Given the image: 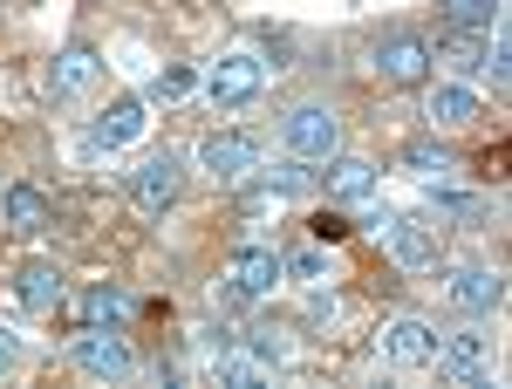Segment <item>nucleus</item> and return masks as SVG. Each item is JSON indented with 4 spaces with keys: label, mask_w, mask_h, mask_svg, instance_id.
<instances>
[{
    "label": "nucleus",
    "mask_w": 512,
    "mask_h": 389,
    "mask_svg": "<svg viewBox=\"0 0 512 389\" xmlns=\"http://www.w3.org/2000/svg\"><path fill=\"white\" fill-rule=\"evenodd\" d=\"M403 171H410V178H444V171H451V151L431 144V137H417V144H403Z\"/></svg>",
    "instance_id": "19"
},
{
    "label": "nucleus",
    "mask_w": 512,
    "mask_h": 389,
    "mask_svg": "<svg viewBox=\"0 0 512 389\" xmlns=\"http://www.w3.org/2000/svg\"><path fill=\"white\" fill-rule=\"evenodd\" d=\"M151 130V117H144V96H117L103 117L89 123V137H82V151L89 157H110V151H130L137 137Z\"/></svg>",
    "instance_id": "3"
},
{
    "label": "nucleus",
    "mask_w": 512,
    "mask_h": 389,
    "mask_svg": "<svg viewBox=\"0 0 512 389\" xmlns=\"http://www.w3.org/2000/svg\"><path fill=\"white\" fill-rule=\"evenodd\" d=\"M0 205H7V226H14V233H41V226L55 219V205H48L35 185H7V198H0Z\"/></svg>",
    "instance_id": "17"
},
{
    "label": "nucleus",
    "mask_w": 512,
    "mask_h": 389,
    "mask_svg": "<svg viewBox=\"0 0 512 389\" xmlns=\"http://www.w3.org/2000/svg\"><path fill=\"white\" fill-rule=\"evenodd\" d=\"M280 144L294 157H321V164H328V157L342 151V117L321 110V103H301V110L280 117Z\"/></svg>",
    "instance_id": "2"
},
{
    "label": "nucleus",
    "mask_w": 512,
    "mask_h": 389,
    "mask_svg": "<svg viewBox=\"0 0 512 389\" xmlns=\"http://www.w3.org/2000/svg\"><path fill=\"white\" fill-rule=\"evenodd\" d=\"M444 294H451L465 314H492L499 301H506V273H499V267H478V260H472V267H451Z\"/></svg>",
    "instance_id": "10"
},
{
    "label": "nucleus",
    "mask_w": 512,
    "mask_h": 389,
    "mask_svg": "<svg viewBox=\"0 0 512 389\" xmlns=\"http://www.w3.org/2000/svg\"><path fill=\"white\" fill-rule=\"evenodd\" d=\"M342 233H349V226H342L335 212H321V219H315V239H342Z\"/></svg>",
    "instance_id": "28"
},
{
    "label": "nucleus",
    "mask_w": 512,
    "mask_h": 389,
    "mask_svg": "<svg viewBox=\"0 0 512 389\" xmlns=\"http://www.w3.org/2000/svg\"><path fill=\"white\" fill-rule=\"evenodd\" d=\"M287 273H294V280H321V253H315V246H301V253L287 260Z\"/></svg>",
    "instance_id": "26"
},
{
    "label": "nucleus",
    "mask_w": 512,
    "mask_h": 389,
    "mask_svg": "<svg viewBox=\"0 0 512 389\" xmlns=\"http://www.w3.org/2000/svg\"><path fill=\"white\" fill-rule=\"evenodd\" d=\"M69 362H76L82 376H96V383H123V376L137 369V355H130V342H123L117 328H89V335H76Z\"/></svg>",
    "instance_id": "4"
},
{
    "label": "nucleus",
    "mask_w": 512,
    "mask_h": 389,
    "mask_svg": "<svg viewBox=\"0 0 512 389\" xmlns=\"http://www.w3.org/2000/svg\"><path fill=\"white\" fill-rule=\"evenodd\" d=\"M383 246L403 273H431L437 267V226L424 219H383Z\"/></svg>",
    "instance_id": "7"
},
{
    "label": "nucleus",
    "mask_w": 512,
    "mask_h": 389,
    "mask_svg": "<svg viewBox=\"0 0 512 389\" xmlns=\"http://www.w3.org/2000/svg\"><path fill=\"white\" fill-rule=\"evenodd\" d=\"M444 55H451V69H465V76L485 69V41H478V35H451V41H444Z\"/></svg>",
    "instance_id": "21"
},
{
    "label": "nucleus",
    "mask_w": 512,
    "mask_h": 389,
    "mask_svg": "<svg viewBox=\"0 0 512 389\" xmlns=\"http://www.w3.org/2000/svg\"><path fill=\"white\" fill-rule=\"evenodd\" d=\"M376 192V164L369 157H328V198H369Z\"/></svg>",
    "instance_id": "16"
},
{
    "label": "nucleus",
    "mask_w": 512,
    "mask_h": 389,
    "mask_svg": "<svg viewBox=\"0 0 512 389\" xmlns=\"http://www.w3.org/2000/svg\"><path fill=\"white\" fill-rule=\"evenodd\" d=\"M431 349H437V328H424L417 314H403V321L383 328V355L396 369H431Z\"/></svg>",
    "instance_id": "13"
},
{
    "label": "nucleus",
    "mask_w": 512,
    "mask_h": 389,
    "mask_svg": "<svg viewBox=\"0 0 512 389\" xmlns=\"http://www.w3.org/2000/svg\"><path fill=\"white\" fill-rule=\"evenodd\" d=\"M267 362L260 355H219V383H260Z\"/></svg>",
    "instance_id": "23"
},
{
    "label": "nucleus",
    "mask_w": 512,
    "mask_h": 389,
    "mask_svg": "<svg viewBox=\"0 0 512 389\" xmlns=\"http://www.w3.org/2000/svg\"><path fill=\"white\" fill-rule=\"evenodd\" d=\"M424 117H431V130H465V123L478 117V96H472V89H458V82H444V89H431Z\"/></svg>",
    "instance_id": "15"
},
{
    "label": "nucleus",
    "mask_w": 512,
    "mask_h": 389,
    "mask_svg": "<svg viewBox=\"0 0 512 389\" xmlns=\"http://www.w3.org/2000/svg\"><path fill=\"white\" fill-rule=\"evenodd\" d=\"M14 294H21V308H28V314L62 308V273L48 267V260H35V267H21V273H14Z\"/></svg>",
    "instance_id": "14"
},
{
    "label": "nucleus",
    "mask_w": 512,
    "mask_h": 389,
    "mask_svg": "<svg viewBox=\"0 0 512 389\" xmlns=\"http://www.w3.org/2000/svg\"><path fill=\"white\" fill-rule=\"evenodd\" d=\"M485 335H472V328H451V335H437V349H431V369L437 376H451V383H478L485 376Z\"/></svg>",
    "instance_id": "9"
},
{
    "label": "nucleus",
    "mask_w": 512,
    "mask_h": 389,
    "mask_svg": "<svg viewBox=\"0 0 512 389\" xmlns=\"http://www.w3.org/2000/svg\"><path fill=\"white\" fill-rule=\"evenodd\" d=\"M178 192H185V157L178 151H151L130 171V198H137V212H151V219H164V212L178 205Z\"/></svg>",
    "instance_id": "1"
},
{
    "label": "nucleus",
    "mask_w": 512,
    "mask_h": 389,
    "mask_svg": "<svg viewBox=\"0 0 512 389\" xmlns=\"http://www.w3.org/2000/svg\"><path fill=\"white\" fill-rule=\"evenodd\" d=\"M260 76H267V62L260 55H219L212 62V76H205V96L219 103V110H233V103H246V96H260Z\"/></svg>",
    "instance_id": "6"
},
{
    "label": "nucleus",
    "mask_w": 512,
    "mask_h": 389,
    "mask_svg": "<svg viewBox=\"0 0 512 389\" xmlns=\"http://www.w3.org/2000/svg\"><path fill=\"white\" fill-rule=\"evenodd\" d=\"M280 273H287V260H280L274 246H239L233 267H226V294L233 301H267L280 287Z\"/></svg>",
    "instance_id": "5"
},
{
    "label": "nucleus",
    "mask_w": 512,
    "mask_h": 389,
    "mask_svg": "<svg viewBox=\"0 0 512 389\" xmlns=\"http://www.w3.org/2000/svg\"><path fill=\"white\" fill-rule=\"evenodd\" d=\"M14 362H21V335H14V328H7V321H0V376H7V369H14Z\"/></svg>",
    "instance_id": "27"
},
{
    "label": "nucleus",
    "mask_w": 512,
    "mask_h": 389,
    "mask_svg": "<svg viewBox=\"0 0 512 389\" xmlns=\"http://www.w3.org/2000/svg\"><path fill=\"white\" fill-rule=\"evenodd\" d=\"M376 69H383V82H424L431 76V48H424V35H390L376 41Z\"/></svg>",
    "instance_id": "12"
},
{
    "label": "nucleus",
    "mask_w": 512,
    "mask_h": 389,
    "mask_svg": "<svg viewBox=\"0 0 512 389\" xmlns=\"http://www.w3.org/2000/svg\"><path fill=\"white\" fill-rule=\"evenodd\" d=\"M96 82H103V55L76 41V48L55 55V69H48V96H55V103H76L82 89H96Z\"/></svg>",
    "instance_id": "11"
},
{
    "label": "nucleus",
    "mask_w": 512,
    "mask_h": 389,
    "mask_svg": "<svg viewBox=\"0 0 512 389\" xmlns=\"http://www.w3.org/2000/svg\"><path fill=\"white\" fill-rule=\"evenodd\" d=\"M431 212H444V219H478L485 205H478V198H465V192H431Z\"/></svg>",
    "instance_id": "24"
},
{
    "label": "nucleus",
    "mask_w": 512,
    "mask_h": 389,
    "mask_svg": "<svg viewBox=\"0 0 512 389\" xmlns=\"http://www.w3.org/2000/svg\"><path fill=\"white\" fill-rule=\"evenodd\" d=\"M335 314H342V301L328 287H308V321H335Z\"/></svg>",
    "instance_id": "25"
},
{
    "label": "nucleus",
    "mask_w": 512,
    "mask_h": 389,
    "mask_svg": "<svg viewBox=\"0 0 512 389\" xmlns=\"http://www.w3.org/2000/svg\"><path fill=\"white\" fill-rule=\"evenodd\" d=\"M192 89H198V69H185V62H178V69L151 76V89H144V96H151V103H185Z\"/></svg>",
    "instance_id": "20"
},
{
    "label": "nucleus",
    "mask_w": 512,
    "mask_h": 389,
    "mask_svg": "<svg viewBox=\"0 0 512 389\" xmlns=\"http://www.w3.org/2000/svg\"><path fill=\"white\" fill-rule=\"evenodd\" d=\"M444 14H451L458 28H492V14H499V0H444Z\"/></svg>",
    "instance_id": "22"
},
{
    "label": "nucleus",
    "mask_w": 512,
    "mask_h": 389,
    "mask_svg": "<svg viewBox=\"0 0 512 389\" xmlns=\"http://www.w3.org/2000/svg\"><path fill=\"white\" fill-rule=\"evenodd\" d=\"M198 164H205L219 185H239L246 171H260V144H253V137H239V130H219V137H205V144H198Z\"/></svg>",
    "instance_id": "8"
},
{
    "label": "nucleus",
    "mask_w": 512,
    "mask_h": 389,
    "mask_svg": "<svg viewBox=\"0 0 512 389\" xmlns=\"http://www.w3.org/2000/svg\"><path fill=\"white\" fill-rule=\"evenodd\" d=\"M123 314H130V294H123V287H110V280L82 294V321H89V328H117Z\"/></svg>",
    "instance_id": "18"
}]
</instances>
